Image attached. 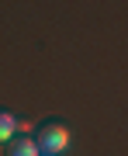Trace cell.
I'll list each match as a JSON object with an SVG mask.
<instances>
[{
    "label": "cell",
    "instance_id": "obj_1",
    "mask_svg": "<svg viewBox=\"0 0 128 156\" xmlns=\"http://www.w3.org/2000/svg\"><path fill=\"white\" fill-rule=\"evenodd\" d=\"M35 146H38V153L59 156V153L69 146V125L62 122V118H49V122H42V125H38V139H35Z\"/></svg>",
    "mask_w": 128,
    "mask_h": 156
},
{
    "label": "cell",
    "instance_id": "obj_2",
    "mask_svg": "<svg viewBox=\"0 0 128 156\" xmlns=\"http://www.w3.org/2000/svg\"><path fill=\"white\" fill-rule=\"evenodd\" d=\"M7 156H38V146H35L31 135H17V139H11V146H7Z\"/></svg>",
    "mask_w": 128,
    "mask_h": 156
},
{
    "label": "cell",
    "instance_id": "obj_3",
    "mask_svg": "<svg viewBox=\"0 0 128 156\" xmlns=\"http://www.w3.org/2000/svg\"><path fill=\"white\" fill-rule=\"evenodd\" d=\"M11 139H14V115L0 111V142H11Z\"/></svg>",
    "mask_w": 128,
    "mask_h": 156
},
{
    "label": "cell",
    "instance_id": "obj_4",
    "mask_svg": "<svg viewBox=\"0 0 128 156\" xmlns=\"http://www.w3.org/2000/svg\"><path fill=\"white\" fill-rule=\"evenodd\" d=\"M38 156H49V153H38Z\"/></svg>",
    "mask_w": 128,
    "mask_h": 156
}]
</instances>
